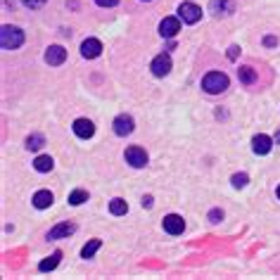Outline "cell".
<instances>
[{"mask_svg":"<svg viewBox=\"0 0 280 280\" xmlns=\"http://www.w3.org/2000/svg\"><path fill=\"white\" fill-rule=\"evenodd\" d=\"M228 86H231V79L223 71H209L202 76V90L207 95H221L228 90Z\"/></svg>","mask_w":280,"mask_h":280,"instance_id":"obj_1","label":"cell"},{"mask_svg":"<svg viewBox=\"0 0 280 280\" xmlns=\"http://www.w3.org/2000/svg\"><path fill=\"white\" fill-rule=\"evenodd\" d=\"M0 45L3 50H17L24 45V31L19 29V26H12V24H5L0 29Z\"/></svg>","mask_w":280,"mask_h":280,"instance_id":"obj_2","label":"cell"},{"mask_svg":"<svg viewBox=\"0 0 280 280\" xmlns=\"http://www.w3.org/2000/svg\"><path fill=\"white\" fill-rule=\"evenodd\" d=\"M124 159H126V164L133 166V169H145V166H147V162H150L147 152H145L140 145H131V147H126Z\"/></svg>","mask_w":280,"mask_h":280,"instance_id":"obj_3","label":"cell"},{"mask_svg":"<svg viewBox=\"0 0 280 280\" xmlns=\"http://www.w3.org/2000/svg\"><path fill=\"white\" fill-rule=\"evenodd\" d=\"M178 17L183 19V24H197L202 19V7L190 3V0H183L178 5Z\"/></svg>","mask_w":280,"mask_h":280,"instance_id":"obj_4","label":"cell"},{"mask_svg":"<svg viewBox=\"0 0 280 280\" xmlns=\"http://www.w3.org/2000/svg\"><path fill=\"white\" fill-rule=\"evenodd\" d=\"M162 228L169 235H183V231H185V218L181 214H166L162 218Z\"/></svg>","mask_w":280,"mask_h":280,"instance_id":"obj_5","label":"cell"},{"mask_svg":"<svg viewBox=\"0 0 280 280\" xmlns=\"http://www.w3.org/2000/svg\"><path fill=\"white\" fill-rule=\"evenodd\" d=\"M150 69H152V74H155L157 79H164V76H169V71L174 69L171 55H169V52H162V55H157L155 60L150 62Z\"/></svg>","mask_w":280,"mask_h":280,"instance_id":"obj_6","label":"cell"},{"mask_svg":"<svg viewBox=\"0 0 280 280\" xmlns=\"http://www.w3.org/2000/svg\"><path fill=\"white\" fill-rule=\"evenodd\" d=\"M71 131H74L76 138H81V140H90V138L95 136V124L90 121V119H86V117H79V119H74Z\"/></svg>","mask_w":280,"mask_h":280,"instance_id":"obj_7","label":"cell"},{"mask_svg":"<svg viewBox=\"0 0 280 280\" xmlns=\"http://www.w3.org/2000/svg\"><path fill=\"white\" fill-rule=\"evenodd\" d=\"M112 128L119 138H126L136 131V121H133L131 114H119V117L112 121Z\"/></svg>","mask_w":280,"mask_h":280,"instance_id":"obj_8","label":"cell"},{"mask_svg":"<svg viewBox=\"0 0 280 280\" xmlns=\"http://www.w3.org/2000/svg\"><path fill=\"white\" fill-rule=\"evenodd\" d=\"M74 233H76V223L62 221V223H57L55 228H50V231L45 233V240H64V237L74 235Z\"/></svg>","mask_w":280,"mask_h":280,"instance_id":"obj_9","label":"cell"},{"mask_svg":"<svg viewBox=\"0 0 280 280\" xmlns=\"http://www.w3.org/2000/svg\"><path fill=\"white\" fill-rule=\"evenodd\" d=\"M181 31V17H164L159 22V36L162 38H176Z\"/></svg>","mask_w":280,"mask_h":280,"instance_id":"obj_10","label":"cell"},{"mask_svg":"<svg viewBox=\"0 0 280 280\" xmlns=\"http://www.w3.org/2000/svg\"><path fill=\"white\" fill-rule=\"evenodd\" d=\"M209 12L214 17H231L235 12V0H212L209 3Z\"/></svg>","mask_w":280,"mask_h":280,"instance_id":"obj_11","label":"cell"},{"mask_svg":"<svg viewBox=\"0 0 280 280\" xmlns=\"http://www.w3.org/2000/svg\"><path fill=\"white\" fill-rule=\"evenodd\" d=\"M273 138H268L266 133H256L254 138H252V152L254 155H268L271 150H273Z\"/></svg>","mask_w":280,"mask_h":280,"instance_id":"obj_12","label":"cell"},{"mask_svg":"<svg viewBox=\"0 0 280 280\" xmlns=\"http://www.w3.org/2000/svg\"><path fill=\"white\" fill-rule=\"evenodd\" d=\"M45 62L50 64V67H60V64L67 62V50L62 48V45H50L48 50H45Z\"/></svg>","mask_w":280,"mask_h":280,"instance_id":"obj_13","label":"cell"},{"mask_svg":"<svg viewBox=\"0 0 280 280\" xmlns=\"http://www.w3.org/2000/svg\"><path fill=\"white\" fill-rule=\"evenodd\" d=\"M100 52H102V43H100L98 38H86L81 43V57L83 60H95V57H100Z\"/></svg>","mask_w":280,"mask_h":280,"instance_id":"obj_14","label":"cell"},{"mask_svg":"<svg viewBox=\"0 0 280 280\" xmlns=\"http://www.w3.org/2000/svg\"><path fill=\"white\" fill-rule=\"evenodd\" d=\"M237 81L242 83V86H254L256 81H259V74H256L254 67H249V64H242V67L237 69Z\"/></svg>","mask_w":280,"mask_h":280,"instance_id":"obj_15","label":"cell"},{"mask_svg":"<svg viewBox=\"0 0 280 280\" xmlns=\"http://www.w3.org/2000/svg\"><path fill=\"white\" fill-rule=\"evenodd\" d=\"M52 202H55V195L50 193V190H38L31 197V204L36 209H48V207H52Z\"/></svg>","mask_w":280,"mask_h":280,"instance_id":"obj_16","label":"cell"},{"mask_svg":"<svg viewBox=\"0 0 280 280\" xmlns=\"http://www.w3.org/2000/svg\"><path fill=\"white\" fill-rule=\"evenodd\" d=\"M24 147L29 150V152H38V150H43L45 147V136H43V133H31V136H26Z\"/></svg>","mask_w":280,"mask_h":280,"instance_id":"obj_17","label":"cell"},{"mask_svg":"<svg viewBox=\"0 0 280 280\" xmlns=\"http://www.w3.org/2000/svg\"><path fill=\"white\" fill-rule=\"evenodd\" d=\"M52 166H55V159H52L50 155H41V157L33 159V169H36L38 174H50Z\"/></svg>","mask_w":280,"mask_h":280,"instance_id":"obj_18","label":"cell"},{"mask_svg":"<svg viewBox=\"0 0 280 280\" xmlns=\"http://www.w3.org/2000/svg\"><path fill=\"white\" fill-rule=\"evenodd\" d=\"M60 259H62V252L57 249V252H52V254L48 256V259H43V262L38 264V271L41 273H48V271H55L57 264H60Z\"/></svg>","mask_w":280,"mask_h":280,"instance_id":"obj_19","label":"cell"},{"mask_svg":"<svg viewBox=\"0 0 280 280\" xmlns=\"http://www.w3.org/2000/svg\"><path fill=\"white\" fill-rule=\"evenodd\" d=\"M109 214H114V216H124V214H128V202H126L124 197H114L112 202H109Z\"/></svg>","mask_w":280,"mask_h":280,"instance_id":"obj_20","label":"cell"},{"mask_svg":"<svg viewBox=\"0 0 280 280\" xmlns=\"http://www.w3.org/2000/svg\"><path fill=\"white\" fill-rule=\"evenodd\" d=\"M67 202H69L71 207H81L83 202H88V190H81V188L71 190V193L67 195Z\"/></svg>","mask_w":280,"mask_h":280,"instance_id":"obj_21","label":"cell"},{"mask_svg":"<svg viewBox=\"0 0 280 280\" xmlns=\"http://www.w3.org/2000/svg\"><path fill=\"white\" fill-rule=\"evenodd\" d=\"M100 247H102V240H100V237H93L90 242L83 245V249H81V259H93L95 252H98Z\"/></svg>","mask_w":280,"mask_h":280,"instance_id":"obj_22","label":"cell"},{"mask_svg":"<svg viewBox=\"0 0 280 280\" xmlns=\"http://www.w3.org/2000/svg\"><path fill=\"white\" fill-rule=\"evenodd\" d=\"M231 183H233V188H245L249 183V176L247 174H233Z\"/></svg>","mask_w":280,"mask_h":280,"instance_id":"obj_23","label":"cell"},{"mask_svg":"<svg viewBox=\"0 0 280 280\" xmlns=\"http://www.w3.org/2000/svg\"><path fill=\"white\" fill-rule=\"evenodd\" d=\"M223 216H226L223 209H218V207H216V209H212V212L207 214V221H209V223H221V221H223Z\"/></svg>","mask_w":280,"mask_h":280,"instance_id":"obj_24","label":"cell"},{"mask_svg":"<svg viewBox=\"0 0 280 280\" xmlns=\"http://www.w3.org/2000/svg\"><path fill=\"white\" fill-rule=\"evenodd\" d=\"M45 3H48V0H22V5H24L26 10H41Z\"/></svg>","mask_w":280,"mask_h":280,"instance_id":"obj_25","label":"cell"},{"mask_svg":"<svg viewBox=\"0 0 280 280\" xmlns=\"http://www.w3.org/2000/svg\"><path fill=\"white\" fill-rule=\"evenodd\" d=\"M264 48H278V38L275 36H264Z\"/></svg>","mask_w":280,"mask_h":280,"instance_id":"obj_26","label":"cell"},{"mask_svg":"<svg viewBox=\"0 0 280 280\" xmlns=\"http://www.w3.org/2000/svg\"><path fill=\"white\" fill-rule=\"evenodd\" d=\"M95 5L98 7H117L119 0H95Z\"/></svg>","mask_w":280,"mask_h":280,"instance_id":"obj_27","label":"cell"},{"mask_svg":"<svg viewBox=\"0 0 280 280\" xmlns=\"http://www.w3.org/2000/svg\"><path fill=\"white\" fill-rule=\"evenodd\" d=\"M237 52H240V48H237V45H231V48H228V60H233V62H235Z\"/></svg>","mask_w":280,"mask_h":280,"instance_id":"obj_28","label":"cell"},{"mask_svg":"<svg viewBox=\"0 0 280 280\" xmlns=\"http://www.w3.org/2000/svg\"><path fill=\"white\" fill-rule=\"evenodd\" d=\"M140 204H143L145 209H150V207L155 204V199H152V195H145V197H143V202H140Z\"/></svg>","mask_w":280,"mask_h":280,"instance_id":"obj_29","label":"cell"},{"mask_svg":"<svg viewBox=\"0 0 280 280\" xmlns=\"http://www.w3.org/2000/svg\"><path fill=\"white\" fill-rule=\"evenodd\" d=\"M273 140H275V145H280V128H278V133H275V138H273Z\"/></svg>","mask_w":280,"mask_h":280,"instance_id":"obj_30","label":"cell"},{"mask_svg":"<svg viewBox=\"0 0 280 280\" xmlns=\"http://www.w3.org/2000/svg\"><path fill=\"white\" fill-rule=\"evenodd\" d=\"M275 195H278V199H280V185H278V188H275Z\"/></svg>","mask_w":280,"mask_h":280,"instance_id":"obj_31","label":"cell"},{"mask_svg":"<svg viewBox=\"0 0 280 280\" xmlns=\"http://www.w3.org/2000/svg\"><path fill=\"white\" fill-rule=\"evenodd\" d=\"M140 3H150V0H140Z\"/></svg>","mask_w":280,"mask_h":280,"instance_id":"obj_32","label":"cell"}]
</instances>
